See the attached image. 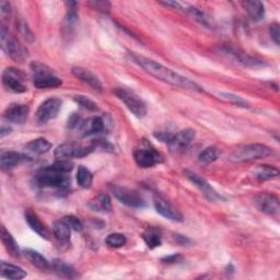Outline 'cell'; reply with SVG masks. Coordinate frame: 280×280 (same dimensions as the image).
<instances>
[{
  "instance_id": "cell-25",
  "label": "cell",
  "mask_w": 280,
  "mask_h": 280,
  "mask_svg": "<svg viewBox=\"0 0 280 280\" xmlns=\"http://www.w3.org/2000/svg\"><path fill=\"white\" fill-rule=\"evenodd\" d=\"M0 274L5 278L13 280H19L27 277V273L22 268L11 265V264H8L6 262L2 263V271H0Z\"/></svg>"
},
{
  "instance_id": "cell-24",
  "label": "cell",
  "mask_w": 280,
  "mask_h": 280,
  "mask_svg": "<svg viewBox=\"0 0 280 280\" xmlns=\"http://www.w3.org/2000/svg\"><path fill=\"white\" fill-rule=\"evenodd\" d=\"M51 148H52V143L45 138H36L27 143L26 146V149H28V151L37 156L49 153Z\"/></svg>"
},
{
  "instance_id": "cell-38",
  "label": "cell",
  "mask_w": 280,
  "mask_h": 280,
  "mask_svg": "<svg viewBox=\"0 0 280 280\" xmlns=\"http://www.w3.org/2000/svg\"><path fill=\"white\" fill-rule=\"evenodd\" d=\"M63 221L67 223L71 230L77 231V232H80V231L83 230V225H82L81 220H80L79 218H77L76 216H73V214L66 216V217L63 218Z\"/></svg>"
},
{
  "instance_id": "cell-22",
  "label": "cell",
  "mask_w": 280,
  "mask_h": 280,
  "mask_svg": "<svg viewBox=\"0 0 280 280\" xmlns=\"http://www.w3.org/2000/svg\"><path fill=\"white\" fill-rule=\"evenodd\" d=\"M53 233L56 238V240L61 245H68L70 242L71 236V229L67 225V223L62 220L56 221L53 226Z\"/></svg>"
},
{
  "instance_id": "cell-32",
  "label": "cell",
  "mask_w": 280,
  "mask_h": 280,
  "mask_svg": "<svg viewBox=\"0 0 280 280\" xmlns=\"http://www.w3.org/2000/svg\"><path fill=\"white\" fill-rule=\"evenodd\" d=\"M74 164L70 162L69 160H63V159H57V161L54 162L53 164L46 166L44 170L47 171H53V172H59V173H68L73 170Z\"/></svg>"
},
{
  "instance_id": "cell-28",
  "label": "cell",
  "mask_w": 280,
  "mask_h": 280,
  "mask_svg": "<svg viewBox=\"0 0 280 280\" xmlns=\"http://www.w3.org/2000/svg\"><path fill=\"white\" fill-rule=\"evenodd\" d=\"M78 185L82 188H90L93 183V174L84 165H79L77 171Z\"/></svg>"
},
{
  "instance_id": "cell-42",
  "label": "cell",
  "mask_w": 280,
  "mask_h": 280,
  "mask_svg": "<svg viewBox=\"0 0 280 280\" xmlns=\"http://www.w3.org/2000/svg\"><path fill=\"white\" fill-rule=\"evenodd\" d=\"M269 33L271 38H273V41L279 45V38H280V31H279V25L278 23H273L269 27Z\"/></svg>"
},
{
  "instance_id": "cell-30",
  "label": "cell",
  "mask_w": 280,
  "mask_h": 280,
  "mask_svg": "<svg viewBox=\"0 0 280 280\" xmlns=\"http://www.w3.org/2000/svg\"><path fill=\"white\" fill-rule=\"evenodd\" d=\"M51 268L55 271L56 274H58L59 276H62V277H74L76 274V270L73 267L60 260H54L52 262Z\"/></svg>"
},
{
  "instance_id": "cell-45",
  "label": "cell",
  "mask_w": 280,
  "mask_h": 280,
  "mask_svg": "<svg viewBox=\"0 0 280 280\" xmlns=\"http://www.w3.org/2000/svg\"><path fill=\"white\" fill-rule=\"evenodd\" d=\"M11 133V128L10 127H3L2 128V132H0V137L4 138L6 135L10 134Z\"/></svg>"
},
{
  "instance_id": "cell-33",
  "label": "cell",
  "mask_w": 280,
  "mask_h": 280,
  "mask_svg": "<svg viewBox=\"0 0 280 280\" xmlns=\"http://www.w3.org/2000/svg\"><path fill=\"white\" fill-rule=\"evenodd\" d=\"M219 153L216 147H207L198 157V161L203 164H210L218 159Z\"/></svg>"
},
{
  "instance_id": "cell-14",
  "label": "cell",
  "mask_w": 280,
  "mask_h": 280,
  "mask_svg": "<svg viewBox=\"0 0 280 280\" xmlns=\"http://www.w3.org/2000/svg\"><path fill=\"white\" fill-rule=\"evenodd\" d=\"M154 204L157 212L161 214L162 217L177 222H182L184 220L182 213L178 209H175V208L169 202H166L165 199L161 197H155Z\"/></svg>"
},
{
  "instance_id": "cell-7",
  "label": "cell",
  "mask_w": 280,
  "mask_h": 280,
  "mask_svg": "<svg viewBox=\"0 0 280 280\" xmlns=\"http://www.w3.org/2000/svg\"><path fill=\"white\" fill-rule=\"evenodd\" d=\"M110 188H111L112 194L114 195V197L117 199V201H119L122 204L128 207L142 208L146 205L145 199L142 198V196L138 193V191L128 187L118 186V185H111Z\"/></svg>"
},
{
  "instance_id": "cell-8",
  "label": "cell",
  "mask_w": 280,
  "mask_h": 280,
  "mask_svg": "<svg viewBox=\"0 0 280 280\" xmlns=\"http://www.w3.org/2000/svg\"><path fill=\"white\" fill-rule=\"evenodd\" d=\"M62 102L59 99H49L44 101L35 113V121L38 124H46L47 122L56 118L61 109Z\"/></svg>"
},
{
  "instance_id": "cell-3",
  "label": "cell",
  "mask_w": 280,
  "mask_h": 280,
  "mask_svg": "<svg viewBox=\"0 0 280 280\" xmlns=\"http://www.w3.org/2000/svg\"><path fill=\"white\" fill-rule=\"evenodd\" d=\"M0 39H2V49L15 62L23 63L28 57V53L25 47L20 44L18 38L9 33V30L6 26H2L0 29Z\"/></svg>"
},
{
  "instance_id": "cell-2",
  "label": "cell",
  "mask_w": 280,
  "mask_h": 280,
  "mask_svg": "<svg viewBox=\"0 0 280 280\" xmlns=\"http://www.w3.org/2000/svg\"><path fill=\"white\" fill-rule=\"evenodd\" d=\"M273 151L263 143H249L236 147L230 156L232 162H249L269 157Z\"/></svg>"
},
{
  "instance_id": "cell-23",
  "label": "cell",
  "mask_w": 280,
  "mask_h": 280,
  "mask_svg": "<svg viewBox=\"0 0 280 280\" xmlns=\"http://www.w3.org/2000/svg\"><path fill=\"white\" fill-rule=\"evenodd\" d=\"M2 240L3 243L12 257H20V250L17 241H15L14 238L11 235L9 231H7L5 227L2 228Z\"/></svg>"
},
{
  "instance_id": "cell-44",
  "label": "cell",
  "mask_w": 280,
  "mask_h": 280,
  "mask_svg": "<svg viewBox=\"0 0 280 280\" xmlns=\"http://www.w3.org/2000/svg\"><path fill=\"white\" fill-rule=\"evenodd\" d=\"M159 4L163 5L165 7H172L174 8V9H178V10H183V6L178 2H160Z\"/></svg>"
},
{
  "instance_id": "cell-35",
  "label": "cell",
  "mask_w": 280,
  "mask_h": 280,
  "mask_svg": "<svg viewBox=\"0 0 280 280\" xmlns=\"http://www.w3.org/2000/svg\"><path fill=\"white\" fill-rule=\"evenodd\" d=\"M127 239L124 234L122 233H112L110 235H107L105 243L110 246L113 247V249H118V247H122L126 244Z\"/></svg>"
},
{
  "instance_id": "cell-16",
  "label": "cell",
  "mask_w": 280,
  "mask_h": 280,
  "mask_svg": "<svg viewBox=\"0 0 280 280\" xmlns=\"http://www.w3.org/2000/svg\"><path fill=\"white\" fill-rule=\"evenodd\" d=\"M29 114V106L26 104H11L4 112V118L7 122L14 124H22Z\"/></svg>"
},
{
  "instance_id": "cell-18",
  "label": "cell",
  "mask_w": 280,
  "mask_h": 280,
  "mask_svg": "<svg viewBox=\"0 0 280 280\" xmlns=\"http://www.w3.org/2000/svg\"><path fill=\"white\" fill-rule=\"evenodd\" d=\"M27 158V156L17 153V151H5L0 158V166H2L3 171H9L21 164L23 161H26Z\"/></svg>"
},
{
  "instance_id": "cell-4",
  "label": "cell",
  "mask_w": 280,
  "mask_h": 280,
  "mask_svg": "<svg viewBox=\"0 0 280 280\" xmlns=\"http://www.w3.org/2000/svg\"><path fill=\"white\" fill-rule=\"evenodd\" d=\"M33 74V84L37 89H52L61 85V80L56 76L53 70L41 62L34 61L31 65Z\"/></svg>"
},
{
  "instance_id": "cell-40",
  "label": "cell",
  "mask_w": 280,
  "mask_h": 280,
  "mask_svg": "<svg viewBox=\"0 0 280 280\" xmlns=\"http://www.w3.org/2000/svg\"><path fill=\"white\" fill-rule=\"evenodd\" d=\"M0 15H2L3 21H8L11 17V6L5 0L0 3Z\"/></svg>"
},
{
  "instance_id": "cell-29",
  "label": "cell",
  "mask_w": 280,
  "mask_h": 280,
  "mask_svg": "<svg viewBox=\"0 0 280 280\" xmlns=\"http://www.w3.org/2000/svg\"><path fill=\"white\" fill-rule=\"evenodd\" d=\"M142 239L149 249H156V247H159L162 243V239L160 232L153 228H150L147 231L143 232Z\"/></svg>"
},
{
  "instance_id": "cell-31",
  "label": "cell",
  "mask_w": 280,
  "mask_h": 280,
  "mask_svg": "<svg viewBox=\"0 0 280 280\" xmlns=\"http://www.w3.org/2000/svg\"><path fill=\"white\" fill-rule=\"evenodd\" d=\"M90 207L95 211H110L112 208L111 199L106 194H99L94 198V201L90 203Z\"/></svg>"
},
{
  "instance_id": "cell-1",
  "label": "cell",
  "mask_w": 280,
  "mask_h": 280,
  "mask_svg": "<svg viewBox=\"0 0 280 280\" xmlns=\"http://www.w3.org/2000/svg\"><path fill=\"white\" fill-rule=\"evenodd\" d=\"M130 56L134 62L137 63V65L140 66L142 69H145V71H147L149 75L161 80V81L167 84L181 88V89L185 90L204 92L203 87L197 84L193 80L184 77L178 73H175L172 69L163 66L162 63L134 53H131Z\"/></svg>"
},
{
  "instance_id": "cell-21",
  "label": "cell",
  "mask_w": 280,
  "mask_h": 280,
  "mask_svg": "<svg viewBox=\"0 0 280 280\" xmlns=\"http://www.w3.org/2000/svg\"><path fill=\"white\" fill-rule=\"evenodd\" d=\"M242 6L253 21L257 22L263 20L264 17H265V7H264V4L262 2H257V0H246V2L242 3Z\"/></svg>"
},
{
  "instance_id": "cell-12",
  "label": "cell",
  "mask_w": 280,
  "mask_h": 280,
  "mask_svg": "<svg viewBox=\"0 0 280 280\" xmlns=\"http://www.w3.org/2000/svg\"><path fill=\"white\" fill-rule=\"evenodd\" d=\"M254 204L257 209L266 214H278L280 210L279 198L269 193H260L254 198Z\"/></svg>"
},
{
  "instance_id": "cell-41",
  "label": "cell",
  "mask_w": 280,
  "mask_h": 280,
  "mask_svg": "<svg viewBox=\"0 0 280 280\" xmlns=\"http://www.w3.org/2000/svg\"><path fill=\"white\" fill-rule=\"evenodd\" d=\"M88 5L92 7V9L101 12H109L111 9V4L107 2H89Z\"/></svg>"
},
{
  "instance_id": "cell-17",
  "label": "cell",
  "mask_w": 280,
  "mask_h": 280,
  "mask_svg": "<svg viewBox=\"0 0 280 280\" xmlns=\"http://www.w3.org/2000/svg\"><path fill=\"white\" fill-rule=\"evenodd\" d=\"M25 217H26V221L28 222L29 227L34 232H36L39 236H42L43 239H46V240L50 239L51 233H50L49 229L46 228V226L41 221V219L38 218V216L33 210L26 209Z\"/></svg>"
},
{
  "instance_id": "cell-26",
  "label": "cell",
  "mask_w": 280,
  "mask_h": 280,
  "mask_svg": "<svg viewBox=\"0 0 280 280\" xmlns=\"http://www.w3.org/2000/svg\"><path fill=\"white\" fill-rule=\"evenodd\" d=\"M25 255L32 265L37 267L38 269L47 270V269L51 268V264L49 263V261H47L45 257H43V256L39 253H37L33 250H26Z\"/></svg>"
},
{
  "instance_id": "cell-15",
  "label": "cell",
  "mask_w": 280,
  "mask_h": 280,
  "mask_svg": "<svg viewBox=\"0 0 280 280\" xmlns=\"http://www.w3.org/2000/svg\"><path fill=\"white\" fill-rule=\"evenodd\" d=\"M195 139V131L190 130V128H186L177 134L172 135L170 141L167 142V145L170 146L172 150H183L187 148L193 140Z\"/></svg>"
},
{
  "instance_id": "cell-20",
  "label": "cell",
  "mask_w": 280,
  "mask_h": 280,
  "mask_svg": "<svg viewBox=\"0 0 280 280\" xmlns=\"http://www.w3.org/2000/svg\"><path fill=\"white\" fill-rule=\"evenodd\" d=\"M71 71H73V75L75 77H77L79 80H81L82 82L87 83L88 85H90L92 89L98 91L102 90V83L100 81V79L93 73H91L90 70L81 67H75Z\"/></svg>"
},
{
  "instance_id": "cell-10",
  "label": "cell",
  "mask_w": 280,
  "mask_h": 280,
  "mask_svg": "<svg viewBox=\"0 0 280 280\" xmlns=\"http://www.w3.org/2000/svg\"><path fill=\"white\" fill-rule=\"evenodd\" d=\"M93 147H84L78 143H63V145L58 146L55 149V157L56 159H76V158H83L88 155H90L93 151Z\"/></svg>"
},
{
  "instance_id": "cell-43",
  "label": "cell",
  "mask_w": 280,
  "mask_h": 280,
  "mask_svg": "<svg viewBox=\"0 0 280 280\" xmlns=\"http://www.w3.org/2000/svg\"><path fill=\"white\" fill-rule=\"evenodd\" d=\"M80 125H81V124H80V118H79L76 114H74L73 116H71V117L69 118L68 128H71V130H74V128L79 127Z\"/></svg>"
},
{
  "instance_id": "cell-5",
  "label": "cell",
  "mask_w": 280,
  "mask_h": 280,
  "mask_svg": "<svg viewBox=\"0 0 280 280\" xmlns=\"http://www.w3.org/2000/svg\"><path fill=\"white\" fill-rule=\"evenodd\" d=\"M113 92L125 104L126 107L132 112L134 116L137 118H143L146 116L147 105L138 94H136L133 90L122 87L116 88Z\"/></svg>"
},
{
  "instance_id": "cell-36",
  "label": "cell",
  "mask_w": 280,
  "mask_h": 280,
  "mask_svg": "<svg viewBox=\"0 0 280 280\" xmlns=\"http://www.w3.org/2000/svg\"><path fill=\"white\" fill-rule=\"evenodd\" d=\"M17 29L19 31V33L20 35L26 39L27 42L29 43H32V42H34V34H33V32H32L29 28V26L27 25V22L26 21H23V20H19L17 21Z\"/></svg>"
},
{
  "instance_id": "cell-39",
  "label": "cell",
  "mask_w": 280,
  "mask_h": 280,
  "mask_svg": "<svg viewBox=\"0 0 280 280\" xmlns=\"http://www.w3.org/2000/svg\"><path fill=\"white\" fill-rule=\"evenodd\" d=\"M220 98L227 102L236 104V105H245L246 104L245 100H243L241 97H239V95L232 93H220Z\"/></svg>"
},
{
  "instance_id": "cell-19",
  "label": "cell",
  "mask_w": 280,
  "mask_h": 280,
  "mask_svg": "<svg viewBox=\"0 0 280 280\" xmlns=\"http://www.w3.org/2000/svg\"><path fill=\"white\" fill-rule=\"evenodd\" d=\"M104 127L105 126H104L103 119L99 116H94L81 123V125L79 126V133L81 134L82 137H87V136H91L103 132Z\"/></svg>"
},
{
  "instance_id": "cell-9",
  "label": "cell",
  "mask_w": 280,
  "mask_h": 280,
  "mask_svg": "<svg viewBox=\"0 0 280 280\" xmlns=\"http://www.w3.org/2000/svg\"><path fill=\"white\" fill-rule=\"evenodd\" d=\"M25 80V75L15 68H7L3 74V84L7 90L14 93H23L27 91Z\"/></svg>"
},
{
  "instance_id": "cell-37",
  "label": "cell",
  "mask_w": 280,
  "mask_h": 280,
  "mask_svg": "<svg viewBox=\"0 0 280 280\" xmlns=\"http://www.w3.org/2000/svg\"><path fill=\"white\" fill-rule=\"evenodd\" d=\"M74 100L77 104H79L80 106L88 110V111H90V112H97L98 111L97 103L93 102L90 99H88L87 97H84V95H76V97L74 98Z\"/></svg>"
},
{
  "instance_id": "cell-13",
  "label": "cell",
  "mask_w": 280,
  "mask_h": 280,
  "mask_svg": "<svg viewBox=\"0 0 280 280\" xmlns=\"http://www.w3.org/2000/svg\"><path fill=\"white\" fill-rule=\"evenodd\" d=\"M184 174H185V177L189 180V182L193 183V185L201 190L209 201H218V199H221V196L213 189V187L209 183L201 177V175L188 170L184 171Z\"/></svg>"
},
{
  "instance_id": "cell-27",
  "label": "cell",
  "mask_w": 280,
  "mask_h": 280,
  "mask_svg": "<svg viewBox=\"0 0 280 280\" xmlns=\"http://www.w3.org/2000/svg\"><path fill=\"white\" fill-rule=\"evenodd\" d=\"M278 175H279L278 169L270 165H260L259 167H256L254 171V177L261 181L273 180L278 178Z\"/></svg>"
},
{
  "instance_id": "cell-6",
  "label": "cell",
  "mask_w": 280,
  "mask_h": 280,
  "mask_svg": "<svg viewBox=\"0 0 280 280\" xmlns=\"http://www.w3.org/2000/svg\"><path fill=\"white\" fill-rule=\"evenodd\" d=\"M35 181L39 187L58 189H67L71 183L70 178L66 175V173L47 171L44 169L36 175Z\"/></svg>"
},
{
  "instance_id": "cell-34",
  "label": "cell",
  "mask_w": 280,
  "mask_h": 280,
  "mask_svg": "<svg viewBox=\"0 0 280 280\" xmlns=\"http://www.w3.org/2000/svg\"><path fill=\"white\" fill-rule=\"evenodd\" d=\"M183 11H185L190 18H193L194 20H196L198 23H201V25L205 26V27H210V22L208 20L207 15L202 11L197 9L195 7H187L186 9H184Z\"/></svg>"
},
{
  "instance_id": "cell-11",
  "label": "cell",
  "mask_w": 280,
  "mask_h": 280,
  "mask_svg": "<svg viewBox=\"0 0 280 280\" xmlns=\"http://www.w3.org/2000/svg\"><path fill=\"white\" fill-rule=\"evenodd\" d=\"M135 162L140 167L148 169L162 162V156L153 147H141L134 153Z\"/></svg>"
}]
</instances>
